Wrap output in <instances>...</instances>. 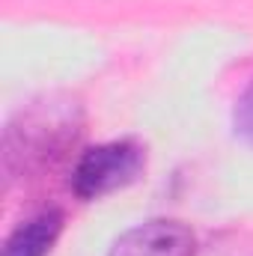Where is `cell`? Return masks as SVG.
<instances>
[{
    "instance_id": "5",
    "label": "cell",
    "mask_w": 253,
    "mask_h": 256,
    "mask_svg": "<svg viewBox=\"0 0 253 256\" xmlns=\"http://www.w3.org/2000/svg\"><path fill=\"white\" fill-rule=\"evenodd\" d=\"M232 131L242 143H248L253 149V84L236 98L232 108Z\"/></svg>"
},
{
    "instance_id": "2",
    "label": "cell",
    "mask_w": 253,
    "mask_h": 256,
    "mask_svg": "<svg viewBox=\"0 0 253 256\" xmlns=\"http://www.w3.org/2000/svg\"><path fill=\"white\" fill-rule=\"evenodd\" d=\"M146 170V149L137 140H110L86 149L72 170V191L80 200H102L137 182Z\"/></svg>"
},
{
    "instance_id": "1",
    "label": "cell",
    "mask_w": 253,
    "mask_h": 256,
    "mask_svg": "<svg viewBox=\"0 0 253 256\" xmlns=\"http://www.w3.org/2000/svg\"><path fill=\"white\" fill-rule=\"evenodd\" d=\"M84 126L80 104L72 96H42L21 108L3 134V167L9 179L51 170L78 143Z\"/></svg>"
},
{
    "instance_id": "3",
    "label": "cell",
    "mask_w": 253,
    "mask_h": 256,
    "mask_svg": "<svg viewBox=\"0 0 253 256\" xmlns=\"http://www.w3.org/2000/svg\"><path fill=\"white\" fill-rule=\"evenodd\" d=\"M196 238L188 224L173 218H152L126 230L108 256H194Z\"/></svg>"
},
{
    "instance_id": "4",
    "label": "cell",
    "mask_w": 253,
    "mask_h": 256,
    "mask_svg": "<svg viewBox=\"0 0 253 256\" xmlns=\"http://www.w3.org/2000/svg\"><path fill=\"white\" fill-rule=\"evenodd\" d=\"M63 212L45 208L27 218L3 244V256H48L63 232Z\"/></svg>"
}]
</instances>
